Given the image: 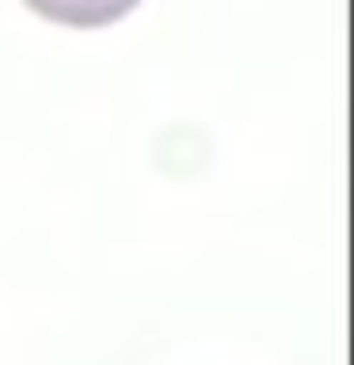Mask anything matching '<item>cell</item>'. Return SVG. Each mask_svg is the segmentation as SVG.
<instances>
[{"instance_id":"6da1fadb","label":"cell","mask_w":354,"mask_h":365,"mask_svg":"<svg viewBox=\"0 0 354 365\" xmlns=\"http://www.w3.org/2000/svg\"><path fill=\"white\" fill-rule=\"evenodd\" d=\"M137 4L141 0H27V8L39 11L42 19L65 23V27H80V31L111 27L122 16H130Z\"/></svg>"}]
</instances>
